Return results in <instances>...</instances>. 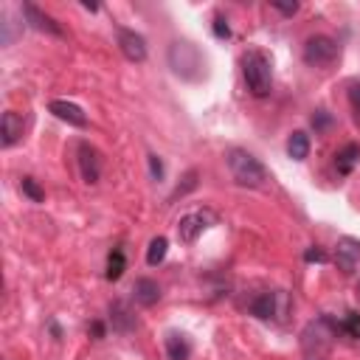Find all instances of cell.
I'll return each instance as SVG.
<instances>
[{
    "label": "cell",
    "instance_id": "1",
    "mask_svg": "<svg viewBox=\"0 0 360 360\" xmlns=\"http://www.w3.org/2000/svg\"><path fill=\"white\" fill-rule=\"evenodd\" d=\"M338 332H340V323L332 321L329 315L309 321L301 329V354L307 360H326L332 354V346H335Z\"/></svg>",
    "mask_w": 360,
    "mask_h": 360
},
{
    "label": "cell",
    "instance_id": "2",
    "mask_svg": "<svg viewBox=\"0 0 360 360\" xmlns=\"http://www.w3.org/2000/svg\"><path fill=\"white\" fill-rule=\"evenodd\" d=\"M225 163L231 169V177L245 186V188H264L267 186V169L262 166V160L256 155H250L248 149H228L225 152Z\"/></svg>",
    "mask_w": 360,
    "mask_h": 360
},
{
    "label": "cell",
    "instance_id": "3",
    "mask_svg": "<svg viewBox=\"0 0 360 360\" xmlns=\"http://www.w3.org/2000/svg\"><path fill=\"white\" fill-rule=\"evenodd\" d=\"M242 73H245V82H248V90L253 96H267L273 90V62L264 51L253 48L242 56Z\"/></svg>",
    "mask_w": 360,
    "mask_h": 360
},
{
    "label": "cell",
    "instance_id": "4",
    "mask_svg": "<svg viewBox=\"0 0 360 360\" xmlns=\"http://www.w3.org/2000/svg\"><path fill=\"white\" fill-rule=\"evenodd\" d=\"M169 68L180 76V79H188V82H194V79H200L202 76V56H200V51H197V45H191V42H186V39H174L172 45H169Z\"/></svg>",
    "mask_w": 360,
    "mask_h": 360
},
{
    "label": "cell",
    "instance_id": "5",
    "mask_svg": "<svg viewBox=\"0 0 360 360\" xmlns=\"http://www.w3.org/2000/svg\"><path fill=\"white\" fill-rule=\"evenodd\" d=\"M338 56H340V45L332 37H326V34H312L304 42V62L309 68L326 70V68H332L338 62Z\"/></svg>",
    "mask_w": 360,
    "mask_h": 360
},
{
    "label": "cell",
    "instance_id": "6",
    "mask_svg": "<svg viewBox=\"0 0 360 360\" xmlns=\"http://www.w3.org/2000/svg\"><path fill=\"white\" fill-rule=\"evenodd\" d=\"M335 264L343 273H354L360 264V239L354 236H340L335 245Z\"/></svg>",
    "mask_w": 360,
    "mask_h": 360
},
{
    "label": "cell",
    "instance_id": "7",
    "mask_svg": "<svg viewBox=\"0 0 360 360\" xmlns=\"http://www.w3.org/2000/svg\"><path fill=\"white\" fill-rule=\"evenodd\" d=\"M118 48L129 62H143L146 59V39L132 28L118 25Z\"/></svg>",
    "mask_w": 360,
    "mask_h": 360
},
{
    "label": "cell",
    "instance_id": "8",
    "mask_svg": "<svg viewBox=\"0 0 360 360\" xmlns=\"http://www.w3.org/2000/svg\"><path fill=\"white\" fill-rule=\"evenodd\" d=\"M208 222H211V217H208L205 211H191V214L180 217V222H177V239H180L183 245H191V242L208 228Z\"/></svg>",
    "mask_w": 360,
    "mask_h": 360
},
{
    "label": "cell",
    "instance_id": "9",
    "mask_svg": "<svg viewBox=\"0 0 360 360\" xmlns=\"http://www.w3.org/2000/svg\"><path fill=\"white\" fill-rule=\"evenodd\" d=\"M22 17H25V22H28L31 28H37V31H42V34H53V37H62V28H59V22H56L51 14H45L39 6H34V3H22Z\"/></svg>",
    "mask_w": 360,
    "mask_h": 360
},
{
    "label": "cell",
    "instance_id": "10",
    "mask_svg": "<svg viewBox=\"0 0 360 360\" xmlns=\"http://www.w3.org/2000/svg\"><path fill=\"white\" fill-rule=\"evenodd\" d=\"M48 110H51L59 121H68L70 127H87V115H84V110H82L79 104H73V101L53 98V101L48 104Z\"/></svg>",
    "mask_w": 360,
    "mask_h": 360
},
{
    "label": "cell",
    "instance_id": "11",
    "mask_svg": "<svg viewBox=\"0 0 360 360\" xmlns=\"http://www.w3.org/2000/svg\"><path fill=\"white\" fill-rule=\"evenodd\" d=\"M110 323H112V332H118V335H129L138 326L127 301H112L110 304Z\"/></svg>",
    "mask_w": 360,
    "mask_h": 360
},
{
    "label": "cell",
    "instance_id": "12",
    "mask_svg": "<svg viewBox=\"0 0 360 360\" xmlns=\"http://www.w3.org/2000/svg\"><path fill=\"white\" fill-rule=\"evenodd\" d=\"M79 169H82V177L84 183H98V174H101V163H98V152L90 146V143H79Z\"/></svg>",
    "mask_w": 360,
    "mask_h": 360
},
{
    "label": "cell",
    "instance_id": "13",
    "mask_svg": "<svg viewBox=\"0 0 360 360\" xmlns=\"http://www.w3.org/2000/svg\"><path fill=\"white\" fill-rule=\"evenodd\" d=\"M20 138H22V115H17L14 110H6L0 118V143L14 146Z\"/></svg>",
    "mask_w": 360,
    "mask_h": 360
},
{
    "label": "cell",
    "instance_id": "14",
    "mask_svg": "<svg viewBox=\"0 0 360 360\" xmlns=\"http://www.w3.org/2000/svg\"><path fill=\"white\" fill-rule=\"evenodd\" d=\"M278 292H259L253 301H250V315H256V318H262V321H270V318H276V312H278Z\"/></svg>",
    "mask_w": 360,
    "mask_h": 360
},
{
    "label": "cell",
    "instance_id": "15",
    "mask_svg": "<svg viewBox=\"0 0 360 360\" xmlns=\"http://www.w3.org/2000/svg\"><path fill=\"white\" fill-rule=\"evenodd\" d=\"M132 295L141 307H152V304L160 301V287H158L155 278H138L135 287H132Z\"/></svg>",
    "mask_w": 360,
    "mask_h": 360
},
{
    "label": "cell",
    "instance_id": "16",
    "mask_svg": "<svg viewBox=\"0 0 360 360\" xmlns=\"http://www.w3.org/2000/svg\"><path fill=\"white\" fill-rule=\"evenodd\" d=\"M166 354H169V360H188V354H191L188 338L180 332H169L166 335Z\"/></svg>",
    "mask_w": 360,
    "mask_h": 360
},
{
    "label": "cell",
    "instance_id": "17",
    "mask_svg": "<svg viewBox=\"0 0 360 360\" xmlns=\"http://www.w3.org/2000/svg\"><path fill=\"white\" fill-rule=\"evenodd\" d=\"M357 158H360V146H357V143H346V146L335 155V169H338V174H349V172L354 169Z\"/></svg>",
    "mask_w": 360,
    "mask_h": 360
},
{
    "label": "cell",
    "instance_id": "18",
    "mask_svg": "<svg viewBox=\"0 0 360 360\" xmlns=\"http://www.w3.org/2000/svg\"><path fill=\"white\" fill-rule=\"evenodd\" d=\"M287 155H290L292 160H304V158L309 155V135L301 132V129H295V132L287 138Z\"/></svg>",
    "mask_w": 360,
    "mask_h": 360
},
{
    "label": "cell",
    "instance_id": "19",
    "mask_svg": "<svg viewBox=\"0 0 360 360\" xmlns=\"http://www.w3.org/2000/svg\"><path fill=\"white\" fill-rule=\"evenodd\" d=\"M124 267H127V262H124V250L121 248H115L110 256H107V278L110 281H118L121 278V273H124Z\"/></svg>",
    "mask_w": 360,
    "mask_h": 360
},
{
    "label": "cell",
    "instance_id": "20",
    "mask_svg": "<svg viewBox=\"0 0 360 360\" xmlns=\"http://www.w3.org/2000/svg\"><path fill=\"white\" fill-rule=\"evenodd\" d=\"M166 248H169V242H166V236H155L152 242H149V248H146V262L155 267V264H160L163 259H166Z\"/></svg>",
    "mask_w": 360,
    "mask_h": 360
},
{
    "label": "cell",
    "instance_id": "21",
    "mask_svg": "<svg viewBox=\"0 0 360 360\" xmlns=\"http://www.w3.org/2000/svg\"><path fill=\"white\" fill-rule=\"evenodd\" d=\"M20 191H22L31 202H45V191L39 188V183H37L34 177H22V180H20Z\"/></svg>",
    "mask_w": 360,
    "mask_h": 360
},
{
    "label": "cell",
    "instance_id": "22",
    "mask_svg": "<svg viewBox=\"0 0 360 360\" xmlns=\"http://www.w3.org/2000/svg\"><path fill=\"white\" fill-rule=\"evenodd\" d=\"M309 124L315 127V132H326V129H329L335 121H332V115H329L326 110H315V115L309 118Z\"/></svg>",
    "mask_w": 360,
    "mask_h": 360
},
{
    "label": "cell",
    "instance_id": "23",
    "mask_svg": "<svg viewBox=\"0 0 360 360\" xmlns=\"http://www.w3.org/2000/svg\"><path fill=\"white\" fill-rule=\"evenodd\" d=\"M340 332L349 335V338H360V315L352 312L346 321H340Z\"/></svg>",
    "mask_w": 360,
    "mask_h": 360
},
{
    "label": "cell",
    "instance_id": "24",
    "mask_svg": "<svg viewBox=\"0 0 360 360\" xmlns=\"http://www.w3.org/2000/svg\"><path fill=\"white\" fill-rule=\"evenodd\" d=\"M214 37H217V39H228V37H231V25H228V20H225L222 14L214 17Z\"/></svg>",
    "mask_w": 360,
    "mask_h": 360
},
{
    "label": "cell",
    "instance_id": "25",
    "mask_svg": "<svg viewBox=\"0 0 360 360\" xmlns=\"http://www.w3.org/2000/svg\"><path fill=\"white\" fill-rule=\"evenodd\" d=\"M183 180H186V183H183V186H177V188H174V194H172V200H174V197H183V194H186V191H191V188H194V186H197V172H194V169H191V172H188V174H186V177H183Z\"/></svg>",
    "mask_w": 360,
    "mask_h": 360
},
{
    "label": "cell",
    "instance_id": "26",
    "mask_svg": "<svg viewBox=\"0 0 360 360\" xmlns=\"http://www.w3.org/2000/svg\"><path fill=\"white\" fill-rule=\"evenodd\" d=\"M349 104H352V110H354V115L360 121V82H352L349 84Z\"/></svg>",
    "mask_w": 360,
    "mask_h": 360
},
{
    "label": "cell",
    "instance_id": "27",
    "mask_svg": "<svg viewBox=\"0 0 360 360\" xmlns=\"http://www.w3.org/2000/svg\"><path fill=\"white\" fill-rule=\"evenodd\" d=\"M149 174L152 180H163V160L158 155H149Z\"/></svg>",
    "mask_w": 360,
    "mask_h": 360
},
{
    "label": "cell",
    "instance_id": "28",
    "mask_svg": "<svg viewBox=\"0 0 360 360\" xmlns=\"http://www.w3.org/2000/svg\"><path fill=\"white\" fill-rule=\"evenodd\" d=\"M273 8H278V11L287 14V17H292V14L298 11V3H278V0H273Z\"/></svg>",
    "mask_w": 360,
    "mask_h": 360
},
{
    "label": "cell",
    "instance_id": "29",
    "mask_svg": "<svg viewBox=\"0 0 360 360\" xmlns=\"http://www.w3.org/2000/svg\"><path fill=\"white\" fill-rule=\"evenodd\" d=\"M304 259L307 262H326V253L321 248H309V250H304Z\"/></svg>",
    "mask_w": 360,
    "mask_h": 360
},
{
    "label": "cell",
    "instance_id": "30",
    "mask_svg": "<svg viewBox=\"0 0 360 360\" xmlns=\"http://www.w3.org/2000/svg\"><path fill=\"white\" fill-rule=\"evenodd\" d=\"M90 335H93V338H104V323H101V321H93V323H90Z\"/></svg>",
    "mask_w": 360,
    "mask_h": 360
},
{
    "label": "cell",
    "instance_id": "31",
    "mask_svg": "<svg viewBox=\"0 0 360 360\" xmlns=\"http://www.w3.org/2000/svg\"><path fill=\"white\" fill-rule=\"evenodd\" d=\"M82 8H87V11H98V6H96V3H82Z\"/></svg>",
    "mask_w": 360,
    "mask_h": 360
},
{
    "label": "cell",
    "instance_id": "32",
    "mask_svg": "<svg viewBox=\"0 0 360 360\" xmlns=\"http://www.w3.org/2000/svg\"><path fill=\"white\" fill-rule=\"evenodd\" d=\"M357 290H360V284H357Z\"/></svg>",
    "mask_w": 360,
    "mask_h": 360
}]
</instances>
